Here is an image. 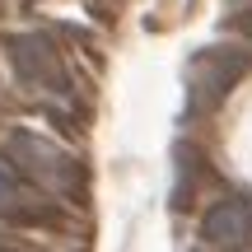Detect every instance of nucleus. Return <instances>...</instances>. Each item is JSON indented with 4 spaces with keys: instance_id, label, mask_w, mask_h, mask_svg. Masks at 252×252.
<instances>
[{
    "instance_id": "f257e3e1",
    "label": "nucleus",
    "mask_w": 252,
    "mask_h": 252,
    "mask_svg": "<svg viewBox=\"0 0 252 252\" xmlns=\"http://www.w3.org/2000/svg\"><path fill=\"white\" fill-rule=\"evenodd\" d=\"M5 159H9V168H14L19 178H28L33 187L52 191V196L80 201L84 191H89V168H84V163L75 159L65 145L47 140V135H37V131H24V126H19V131H9Z\"/></svg>"
},
{
    "instance_id": "f03ea898",
    "label": "nucleus",
    "mask_w": 252,
    "mask_h": 252,
    "mask_svg": "<svg viewBox=\"0 0 252 252\" xmlns=\"http://www.w3.org/2000/svg\"><path fill=\"white\" fill-rule=\"evenodd\" d=\"M248 70H252V52L248 47H234V42L201 47L187 61V117L215 112L220 103L243 84Z\"/></svg>"
},
{
    "instance_id": "7ed1b4c3",
    "label": "nucleus",
    "mask_w": 252,
    "mask_h": 252,
    "mask_svg": "<svg viewBox=\"0 0 252 252\" xmlns=\"http://www.w3.org/2000/svg\"><path fill=\"white\" fill-rule=\"evenodd\" d=\"M5 61L28 94H52V98L70 94V65L47 33H5Z\"/></svg>"
},
{
    "instance_id": "20e7f679",
    "label": "nucleus",
    "mask_w": 252,
    "mask_h": 252,
    "mask_svg": "<svg viewBox=\"0 0 252 252\" xmlns=\"http://www.w3.org/2000/svg\"><path fill=\"white\" fill-rule=\"evenodd\" d=\"M201 243L215 252L252 248V196H224L201 215Z\"/></svg>"
},
{
    "instance_id": "39448f33",
    "label": "nucleus",
    "mask_w": 252,
    "mask_h": 252,
    "mask_svg": "<svg viewBox=\"0 0 252 252\" xmlns=\"http://www.w3.org/2000/svg\"><path fill=\"white\" fill-rule=\"evenodd\" d=\"M14 196H19V178L9 173V163H0V215H14Z\"/></svg>"
},
{
    "instance_id": "423d86ee",
    "label": "nucleus",
    "mask_w": 252,
    "mask_h": 252,
    "mask_svg": "<svg viewBox=\"0 0 252 252\" xmlns=\"http://www.w3.org/2000/svg\"><path fill=\"white\" fill-rule=\"evenodd\" d=\"M234 28H238L243 37H252V5H248V9H238V14H234Z\"/></svg>"
},
{
    "instance_id": "0eeeda50",
    "label": "nucleus",
    "mask_w": 252,
    "mask_h": 252,
    "mask_svg": "<svg viewBox=\"0 0 252 252\" xmlns=\"http://www.w3.org/2000/svg\"><path fill=\"white\" fill-rule=\"evenodd\" d=\"M0 252H28V248H14V243H0Z\"/></svg>"
}]
</instances>
